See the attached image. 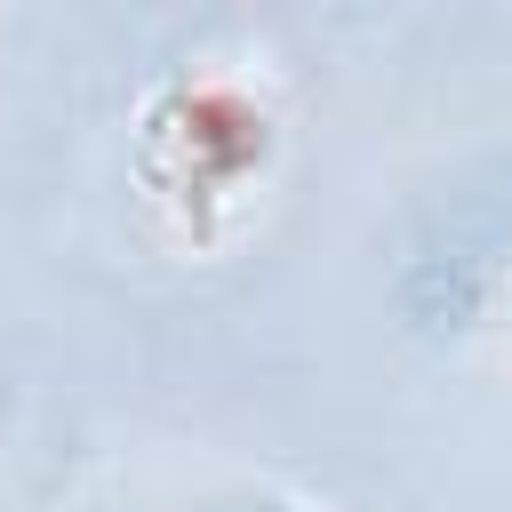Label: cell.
<instances>
[{"mask_svg":"<svg viewBox=\"0 0 512 512\" xmlns=\"http://www.w3.org/2000/svg\"><path fill=\"white\" fill-rule=\"evenodd\" d=\"M184 152V168L168 184H200L192 200H208V184H232L256 152H264V112H248V96L200 80V88H176L160 112H152V152Z\"/></svg>","mask_w":512,"mask_h":512,"instance_id":"6da1fadb","label":"cell"}]
</instances>
